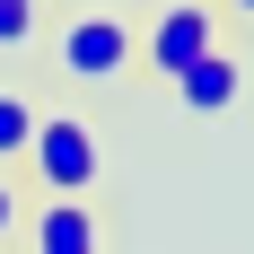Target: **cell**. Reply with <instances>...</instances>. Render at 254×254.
Returning a JSON list of instances; mask_svg holds the SVG:
<instances>
[{"instance_id": "cell-1", "label": "cell", "mask_w": 254, "mask_h": 254, "mask_svg": "<svg viewBox=\"0 0 254 254\" xmlns=\"http://www.w3.org/2000/svg\"><path fill=\"white\" fill-rule=\"evenodd\" d=\"M26 167H35V184L44 193H62V202H88L105 176V149H97V123L88 114H35V140H26Z\"/></svg>"}, {"instance_id": "cell-2", "label": "cell", "mask_w": 254, "mask_h": 254, "mask_svg": "<svg viewBox=\"0 0 254 254\" xmlns=\"http://www.w3.org/2000/svg\"><path fill=\"white\" fill-rule=\"evenodd\" d=\"M131 62H140V26L114 18V9H79V18H62V35H53V70L79 79V88H114Z\"/></svg>"}, {"instance_id": "cell-3", "label": "cell", "mask_w": 254, "mask_h": 254, "mask_svg": "<svg viewBox=\"0 0 254 254\" xmlns=\"http://www.w3.org/2000/svg\"><path fill=\"white\" fill-rule=\"evenodd\" d=\"M202 53H219V9L210 0H167L149 26H140V62L158 79H184Z\"/></svg>"}, {"instance_id": "cell-4", "label": "cell", "mask_w": 254, "mask_h": 254, "mask_svg": "<svg viewBox=\"0 0 254 254\" xmlns=\"http://www.w3.org/2000/svg\"><path fill=\"white\" fill-rule=\"evenodd\" d=\"M237 97H246V62H237L228 44H219V53H202V62L176 79V105H184V114H228Z\"/></svg>"}, {"instance_id": "cell-5", "label": "cell", "mask_w": 254, "mask_h": 254, "mask_svg": "<svg viewBox=\"0 0 254 254\" xmlns=\"http://www.w3.org/2000/svg\"><path fill=\"white\" fill-rule=\"evenodd\" d=\"M26 246H35V254H97V210H88V202H62V193H44V210H35Z\"/></svg>"}, {"instance_id": "cell-6", "label": "cell", "mask_w": 254, "mask_h": 254, "mask_svg": "<svg viewBox=\"0 0 254 254\" xmlns=\"http://www.w3.org/2000/svg\"><path fill=\"white\" fill-rule=\"evenodd\" d=\"M35 114H44V105H26L18 88H0V167H9V158H26V140H35Z\"/></svg>"}, {"instance_id": "cell-7", "label": "cell", "mask_w": 254, "mask_h": 254, "mask_svg": "<svg viewBox=\"0 0 254 254\" xmlns=\"http://www.w3.org/2000/svg\"><path fill=\"white\" fill-rule=\"evenodd\" d=\"M35 26H44V18H35V0H0V53H26V44H35Z\"/></svg>"}, {"instance_id": "cell-8", "label": "cell", "mask_w": 254, "mask_h": 254, "mask_svg": "<svg viewBox=\"0 0 254 254\" xmlns=\"http://www.w3.org/2000/svg\"><path fill=\"white\" fill-rule=\"evenodd\" d=\"M9 228H18V184L0 176V237H9Z\"/></svg>"}, {"instance_id": "cell-9", "label": "cell", "mask_w": 254, "mask_h": 254, "mask_svg": "<svg viewBox=\"0 0 254 254\" xmlns=\"http://www.w3.org/2000/svg\"><path fill=\"white\" fill-rule=\"evenodd\" d=\"M237 9H246V18H254V0H237Z\"/></svg>"}]
</instances>
